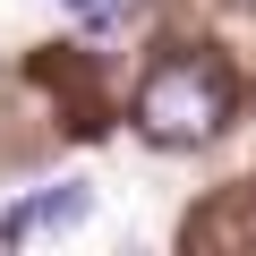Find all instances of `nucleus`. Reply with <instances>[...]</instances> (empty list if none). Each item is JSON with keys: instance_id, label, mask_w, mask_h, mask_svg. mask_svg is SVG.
<instances>
[{"instance_id": "f257e3e1", "label": "nucleus", "mask_w": 256, "mask_h": 256, "mask_svg": "<svg viewBox=\"0 0 256 256\" xmlns=\"http://www.w3.org/2000/svg\"><path fill=\"white\" fill-rule=\"evenodd\" d=\"M222 120H230V77L214 60H162L137 86V128L154 146H205L222 137Z\"/></svg>"}, {"instance_id": "f03ea898", "label": "nucleus", "mask_w": 256, "mask_h": 256, "mask_svg": "<svg viewBox=\"0 0 256 256\" xmlns=\"http://www.w3.org/2000/svg\"><path fill=\"white\" fill-rule=\"evenodd\" d=\"M86 205H94V188L86 180H60V188H43V196H26V205L0 214V248H18L34 230H68V222H86Z\"/></svg>"}, {"instance_id": "7ed1b4c3", "label": "nucleus", "mask_w": 256, "mask_h": 256, "mask_svg": "<svg viewBox=\"0 0 256 256\" xmlns=\"http://www.w3.org/2000/svg\"><path fill=\"white\" fill-rule=\"evenodd\" d=\"M68 9H94V0H68Z\"/></svg>"}]
</instances>
